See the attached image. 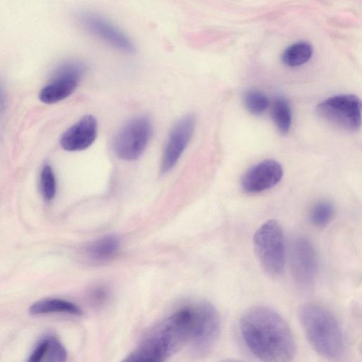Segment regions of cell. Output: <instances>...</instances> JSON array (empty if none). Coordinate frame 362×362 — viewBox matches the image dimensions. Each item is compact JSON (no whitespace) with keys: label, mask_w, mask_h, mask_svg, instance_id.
<instances>
[{"label":"cell","mask_w":362,"mask_h":362,"mask_svg":"<svg viewBox=\"0 0 362 362\" xmlns=\"http://www.w3.org/2000/svg\"><path fill=\"white\" fill-rule=\"evenodd\" d=\"M239 331L246 349L264 361H290L296 356V344L287 322L276 310L255 305L245 310Z\"/></svg>","instance_id":"obj_1"},{"label":"cell","mask_w":362,"mask_h":362,"mask_svg":"<svg viewBox=\"0 0 362 362\" xmlns=\"http://www.w3.org/2000/svg\"><path fill=\"white\" fill-rule=\"evenodd\" d=\"M194 320V305L168 316L143 339L126 361H164L189 344Z\"/></svg>","instance_id":"obj_2"},{"label":"cell","mask_w":362,"mask_h":362,"mask_svg":"<svg viewBox=\"0 0 362 362\" xmlns=\"http://www.w3.org/2000/svg\"><path fill=\"white\" fill-rule=\"evenodd\" d=\"M298 317L308 341L320 356L329 360L344 356L343 332L329 310L317 303H305L299 308Z\"/></svg>","instance_id":"obj_3"},{"label":"cell","mask_w":362,"mask_h":362,"mask_svg":"<svg viewBox=\"0 0 362 362\" xmlns=\"http://www.w3.org/2000/svg\"><path fill=\"white\" fill-rule=\"evenodd\" d=\"M252 245L262 270L270 276H279L285 267L286 245L279 222L270 219L263 223L254 233Z\"/></svg>","instance_id":"obj_4"},{"label":"cell","mask_w":362,"mask_h":362,"mask_svg":"<svg viewBox=\"0 0 362 362\" xmlns=\"http://www.w3.org/2000/svg\"><path fill=\"white\" fill-rule=\"evenodd\" d=\"M317 112L322 119L343 131L356 132L361 127V102L355 95L328 98L318 104Z\"/></svg>","instance_id":"obj_5"},{"label":"cell","mask_w":362,"mask_h":362,"mask_svg":"<svg viewBox=\"0 0 362 362\" xmlns=\"http://www.w3.org/2000/svg\"><path fill=\"white\" fill-rule=\"evenodd\" d=\"M194 320L189 344L199 356L208 354L217 344L221 334V320L216 308L209 302L194 303Z\"/></svg>","instance_id":"obj_6"},{"label":"cell","mask_w":362,"mask_h":362,"mask_svg":"<svg viewBox=\"0 0 362 362\" xmlns=\"http://www.w3.org/2000/svg\"><path fill=\"white\" fill-rule=\"evenodd\" d=\"M152 133L151 121L137 117L129 121L117 134L113 148L117 157L125 160L137 159L144 151Z\"/></svg>","instance_id":"obj_7"},{"label":"cell","mask_w":362,"mask_h":362,"mask_svg":"<svg viewBox=\"0 0 362 362\" xmlns=\"http://www.w3.org/2000/svg\"><path fill=\"white\" fill-rule=\"evenodd\" d=\"M86 67L81 62L69 61L61 64L51 80L39 92V99L54 104L68 98L77 88Z\"/></svg>","instance_id":"obj_8"},{"label":"cell","mask_w":362,"mask_h":362,"mask_svg":"<svg viewBox=\"0 0 362 362\" xmlns=\"http://www.w3.org/2000/svg\"><path fill=\"white\" fill-rule=\"evenodd\" d=\"M290 263L296 283L302 288H310L315 281L317 258L315 249L308 238L298 236L291 242Z\"/></svg>","instance_id":"obj_9"},{"label":"cell","mask_w":362,"mask_h":362,"mask_svg":"<svg viewBox=\"0 0 362 362\" xmlns=\"http://www.w3.org/2000/svg\"><path fill=\"white\" fill-rule=\"evenodd\" d=\"M78 19L87 32L112 47L126 53H132L135 51V46L131 39L101 15L90 11H83L78 13Z\"/></svg>","instance_id":"obj_10"},{"label":"cell","mask_w":362,"mask_h":362,"mask_svg":"<svg viewBox=\"0 0 362 362\" xmlns=\"http://www.w3.org/2000/svg\"><path fill=\"white\" fill-rule=\"evenodd\" d=\"M195 118L189 114L182 117L173 127L163 154L160 171L169 172L177 163L194 131Z\"/></svg>","instance_id":"obj_11"},{"label":"cell","mask_w":362,"mask_h":362,"mask_svg":"<svg viewBox=\"0 0 362 362\" xmlns=\"http://www.w3.org/2000/svg\"><path fill=\"white\" fill-rule=\"evenodd\" d=\"M283 174L282 166L278 161L267 159L249 168L241 177L240 185L247 193H259L276 185Z\"/></svg>","instance_id":"obj_12"},{"label":"cell","mask_w":362,"mask_h":362,"mask_svg":"<svg viewBox=\"0 0 362 362\" xmlns=\"http://www.w3.org/2000/svg\"><path fill=\"white\" fill-rule=\"evenodd\" d=\"M97 127L93 116H84L63 134L60 139L61 146L68 151H79L88 148L96 138Z\"/></svg>","instance_id":"obj_13"},{"label":"cell","mask_w":362,"mask_h":362,"mask_svg":"<svg viewBox=\"0 0 362 362\" xmlns=\"http://www.w3.org/2000/svg\"><path fill=\"white\" fill-rule=\"evenodd\" d=\"M29 312L32 315L64 313L81 315V310L74 303L59 298H46L33 303Z\"/></svg>","instance_id":"obj_14"},{"label":"cell","mask_w":362,"mask_h":362,"mask_svg":"<svg viewBox=\"0 0 362 362\" xmlns=\"http://www.w3.org/2000/svg\"><path fill=\"white\" fill-rule=\"evenodd\" d=\"M313 47L307 42L301 41L288 46L282 53V62L290 67H297L307 63L312 57Z\"/></svg>","instance_id":"obj_15"},{"label":"cell","mask_w":362,"mask_h":362,"mask_svg":"<svg viewBox=\"0 0 362 362\" xmlns=\"http://www.w3.org/2000/svg\"><path fill=\"white\" fill-rule=\"evenodd\" d=\"M272 117L278 131L285 134L289 132L292 123V113L288 100L278 96L272 102Z\"/></svg>","instance_id":"obj_16"},{"label":"cell","mask_w":362,"mask_h":362,"mask_svg":"<svg viewBox=\"0 0 362 362\" xmlns=\"http://www.w3.org/2000/svg\"><path fill=\"white\" fill-rule=\"evenodd\" d=\"M119 248V241L116 236L107 235L90 245L88 252L95 261H105L114 257Z\"/></svg>","instance_id":"obj_17"},{"label":"cell","mask_w":362,"mask_h":362,"mask_svg":"<svg viewBox=\"0 0 362 362\" xmlns=\"http://www.w3.org/2000/svg\"><path fill=\"white\" fill-rule=\"evenodd\" d=\"M334 207L332 202L321 200L316 202L310 212V221L316 227H325L332 219Z\"/></svg>","instance_id":"obj_18"},{"label":"cell","mask_w":362,"mask_h":362,"mask_svg":"<svg viewBox=\"0 0 362 362\" xmlns=\"http://www.w3.org/2000/svg\"><path fill=\"white\" fill-rule=\"evenodd\" d=\"M243 103L246 109L255 115L264 113L269 105L266 95L255 89L248 90L244 93Z\"/></svg>","instance_id":"obj_19"},{"label":"cell","mask_w":362,"mask_h":362,"mask_svg":"<svg viewBox=\"0 0 362 362\" xmlns=\"http://www.w3.org/2000/svg\"><path fill=\"white\" fill-rule=\"evenodd\" d=\"M40 192L45 200L51 201L57 192V181L51 165L45 164L40 175Z\"/></svg>","instance_id":"obj_20"},{"label":"cell","mask_w":362,"mask_h":362,"mask_svg":"<svg viewBox=\"0 0 362 362\" xmlns=\"http://www.w3.org/2000/svg\"><path fill=\"white\" fill-rule=\"evenodd\" d=\"M66 351L61 342L54 337H45V348L42 361H64Z\"/></svg>","instance_id":"obj_21"},{"label":"cell","mask_w":362,"mask_h":362,"mask_svg":"<svg viewBox=\"0 0 362 362\" xmlns=\"http://www.w3.org/2000/svg\"><path fill=\"white\" fill-rule=\"evenodd\" d=\"M6 95L3 86L0 83V112L4 110L5 107Z\"/></svg>","instance_id":"obj_22"}]
</instances>
